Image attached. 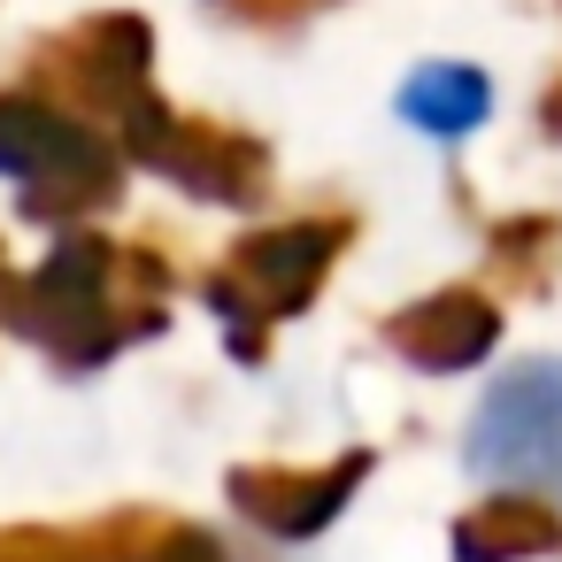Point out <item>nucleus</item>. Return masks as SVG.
Instances as JSON below:
<instances>
[{"instance_id": "nucleus-1", "label": "nucleus", "mask_w": 562, "mask_h": 562, "mask_svg": "<svg viewBox=\"0 0 562 562\" xmlns=\"http://www.w3.org/2000/svg\"><path fill=\"white\" fill-rule=\"evenodd\" d=\"M170 270L147 247H116L101 232H70L32 278H16L9 331L40 339L63 370H101L132 339L162 331Z\"/></svg>"}, {"instance_id": "nucleus-2", "label": "nucleus", "mask_w": 562, "mask_h": 562, "mask_svg": "<svg viewBox=\"0 0 562 562\" xmlns=\"http://www.w3.org/2000/svg\"><path fill=\"white\" fill-rule=\"evenodd\" d=\"M0 178L24 186V209L40 224H70V216L116 209V193H124V162L93 132V116L47 101L32 86L0 93Z\"/></svg>"}, {"instance_id": "nucleus-3", "label": "nucleus", "mask_w": 562, "mask_h": 562, "mask_svg": "<svg viewBox=\"0 0 562 562\" xmlns=\"http://www.w3.org/2000/svg\"><path fill=\"white\" fill-rule=\"evenodd\" d=\"M347 239H355V216H301V224H270V232L239 239L201 285V301L232 324V355H262L270 324L301 316L324 293Z\"/></svg>"}, {"instance_id": "nucleus-4", "label": "nucleus", "mask_w": 562, "mask_h": 562, "mask_svg": "<svg viewBox=\"0 0 562 562\" xmlns=\"http://www.w3.org/2000/svg\"><path fill=\"white\" fill-rule=\"evenodd\" d=\"M32 93L78 109V116H101V124H124L132 109L155 101V24L132 16V9H101L55 40L32 47L24 63Z\"/></svg>"}, {"instance_id": "nucleus-5", "label": "nucleus", "mask_w": 562, "mask_h": 562, "mask_svg": "<svg viewBox=\"0 0 562 562\" xmlns=\"http://www.w3.org/2000/svg\"><path fill=\"white\" fill-rule=\"evenodd\" d=\"M124 155L147 162L155 178H170L178 193L193 201H216V209H255L270 193V147L255 132H232V124H209V116H178L162 101L132 109L124 124Z\"/></svg>"}, {"instance_id": "nucleus-6", "label": "nucleus", "mask_w": 562, "mask_h": 562, "mask_svg": "<svg viewBox=\"0 0 562 562\" xmlns=\"http://www.w3.org/2000/svg\"><path fill=\"white\" fill-rule=\"evenodd\" d=\"M470 470L501 485L562 477V362L531 355L493 378V393L470 416Z\"/></svg>"}, {"instance_id": "nucleus-7", "label": "nucleus", "mask_w": 562, "mask_h": 562, "mask_svg": "<svg viewBox=\"0 0 562 562\" xmlns=\"http://www.w3.org/2000/svg\"><path fill=\"white\" fill-rule=\"evenodd\" d=\"M0 562H224V547L162 508H109L78 531H47V524H16L0 531Z\"/></svg>"}, {"instance_id": "nucleus-8", "label": "nucleus", "mask_w": 562, "mask_h": 562, "mask_svg": "<svg viewBox=\"0 0 562 562\" xmlns=\"http://www.w3.org/2000/svg\"><path fill=\"white\" fill-rule=\"evenodd\" d=\"M378 470V454L370 447H347V454H331V462H316V470H285V462H239L232 477H224V493H232V508L239 516H255L262 531H278V539H316L355 493H362V477Z\"/></svg>"}, {"instance_id": "nucleus-9", "label": "nucleus", "mask_w": 562, "mask_h": 562, "mask_svg": "<svg viewBox=\"0 0 562 562\" xmlns=\"http://www.w3.org/2000/svg\"><path fill=\"white\" fill-rule=\"evenodd\" d=\"M493 339H501V308H493L477 285H439V293H424V301H408V308L385 316V347H393L401 362L431 370V378L485 362Z\"/></svg>"}, {"instance_id": "nucleus-10", "label": "nucleus", "mask_w": 562, "mask_h": 562, "mask_svg": "<svg viewBox=\"0 0 562 562\" xmlns=\"http://www.w3.org/2000/svg\"><path fill=\"white\" fill-rule=\"evenodd\" d=\"M454 554H462V562H531V554H562V508H547V501H531V493H493V501L462 508Z\"/></svg>"}, {"instance_id": "nucleus-11", "label": "nucleus", "mask_w": 562, "mask_h": 562, "mask_svg": "<svg viewBox=\"0 0 562 562\" xmlns=\"http://www.w3.org/2000/svg\"><path fill=\"white\" fill-rule=\"evenodd\" d=\"M401 116H408L416 132H431V139H462V132H477V124L493 116V86H485V70H470V63H424V70L401 86Z\"/></svg>"}, {"instance_id": "nucleus-12", "label": "nucleus", "mask_w": 562, "mask_h": 562, "mask_svg": "<svg viewBox=\"0 0 562 562\" xmlns=\"http://www.w3.org/2000/svg\"><path fill=\"white\" fill-rule=\"evenodd\" d=\"M554 224H508V232H493V262H508L524 285H539V262L554 255Z\"/></svg>"}, {"instance_id": "nucleus-13", "label": "nucleus", "mask_w": 562, "mask_h": 562, "mask_svg": "<svg viewBox=\"0 0 562 562\" xmlns=\"http://www.w3.org/2000/svg\"><path fill=\"white\" fill-rule=\"evenodd\" d=\"M316 9H331V0H239V16H255V24H285V16H316Z\"/></svg>"}, {"instance_id": "nucleus-14", "label": "nucleus", "mask_w": 562, "mask_h": 562, "mask_svg": "<svg viewBox=\"0 0 562 562\" xmlns=\"http://www.w3.org/2000/svg\"><path fill=\"white\" fill-rule=\"evenodd\" d=\"M539 124H547V132H554V139H562V78H554V86H547V93H539Z\"/></svg>"}]
</instances>
